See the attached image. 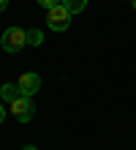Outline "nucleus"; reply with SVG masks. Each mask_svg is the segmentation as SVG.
Instances as JSON below:
<instances>
[{
    "label": "nucleus",
    "instance_id": "4",
    "mask_svg": "<svg viewBox=\"0 0 136 150\" xmlns=\"http://www.w3.org/2000/svg\"><path fill=\"white\" fill-rule=\"evenodd\" d=\"M16 85H19V93L22 96H35L41 90V76L33 74V71H25L19 79H16Z\"/></svg>",
    "mask_w": 136,
    "mask_h": 150
},
{
    "label": "nucleus",
    "instance_id": "3",
    "mask_svg": "<svg viewBox=\"0 0 136 150\" xmlns=\"http://www.w3.org/2000/svg\"><path fill=\"white\" fill-rule=\"evenodd\" d=\"M11 115L16 123H27L33 120L35 115V104H33V96H19L16 101H11Z\"/></svg>",
    "mask_w": 136,
    "mask_h": 150
},
{
    "label": "nucleus",
    "instance_id": "1",
    "mask_svg": "<svg viewBox=\"0 0 136 150\" xmlns=\"http://www.w3.org/2000/svg\"><path fill=\"white\" fill-rule=\"evenodd\" d=\"M71 14L63 3H57V6H52V8H47V25H49V30H57V33H63V30H68V25H71Z\"/></svg>",
    "mask_w": 136,
    "mask_h": 150
},
{
    "label": "nucleus",
    "instance_id": "2",
    "mask_svg": "<svg viewBox=\"0 0 136 150\" xmlns=\"http://www.w3.org/2000/svg\"><path fill=\"white\" fill-rule=\"evenodd\" d=\"M0 44H3L6 52H11V55H16L25 44H27V33L22 28H6L3 30V38H0Z\"/></svg>",
    "mask_w": 136,
    "mask_h": 150
},
{
    "label": "nucleus",
    "instance_id": "11",
    "mask_svg": "<svg viewBox=\"0 0 136 150\" xmlns=\"http://www.w3.org/2000/svg\"><path fill=\"white\" fill-rule=\"evenodd\" d=\"M22 150H38V147H35V145H25Z\"/></svg>",
    "mask_w": 136,
    "mask_h": 150
},
{
    "label": "nucleus",
    "instance_id": "7",
    "mask_svg": "<svg viewBox=\"0 0 136 150\" xmlns=\"http://www.w3.org/2000/svg\"><path fill=\"white\" fill-rule=\"evenodd\" d=\"M44 41V33L41 30H27V44H33V47H38Z\"/></svg>",
    "mask_w": 136,
    "mask_h": 150
},
{
    "label": "nucleus",
    "instance_id": "10",
    "mask_svg": "<svg viewBox=\"0 0 136 150\" xmlns=\"http://www.w3.org/2000/svg\"><path fill=\"white\" fill-rule=\"evenodd\" d=\"M6 6H8V0H0V11H6Z\"/></svg>",
    "mask_w": 136,
    "mask_h": 150
},
{
    "label": "nucleus",
    "instance_id": "6",
    "mask_svg": "<svg viewBox=\"0 0 136 150\" xmlns=\"http://www.w3.org/2000/svg\"><path fill=\"white\" fill-rule=\"evenodd\" d=\"M60 3L66 6L71 14H79V11H85V8H87V0H60Z\"/></svg>",
    "mask_w": 136,
    "mask_h": 150
},
{
    "label": "nucleus",
    "instance_id": "5",
    "mask_svg": "<svg viewBox=\"0 0 136 150\" xmlns=\"http://www.w3.org/2000/svg\"><path fill=\"white\" fill-rule=\"evenodd\" d=\"M19 96H22V93H19V85H8V82H6L3 87H0V98H3L6 104L16 101V98H19Z\"/></svg>",
    "mask_w": 136,
    "mask_h": 150
},
{
    "label": "nucleus",
    "instance_id": "8",
    "mask_svg": "<svg viewBox=\"0 0 136 150\" xmlns=\"http://www.w3.org/2000/svg\"><path fill=\"white\" fill-rule=\"evenodd\" d=\"M57 3H60V0H38L41 8H52V6H57Z\"/></svg>",
    "mask_w": 136,
    "mask_h": 150
},
{
    "label": "nucleus",
    "instance_id": "9",
    "mask_svg": "<svg viewBox=\"0 0 136 150\" xmlns=\"http://www.w3.org/2000/svg\"><path fill=\"white\" fill-rule=\"evenodd\" d=\"M3 120H6V107L0 104V123H3Z\"/></svg>",
    "mask_w": 136,
    "mask_h": 150
}]
</instances>
